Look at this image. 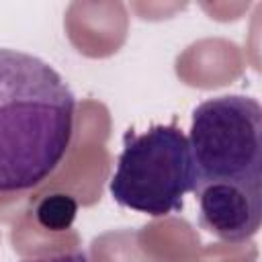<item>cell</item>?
I'll list each match as a JSON object with an SVG mask.
<instances>
[{
  "label": "cell",
  "mask_w": 262,
  "mask_h": 262,
  "mask_svg": "<svg viewBox=\"0 0 262 262\" xmlns=\"http://www.w3.org/2000/svg\"><path fill=\"white\" fill-rule=\"evenodd\" d=\"M76 96L37 55L0 47V194L41 184L66 158Z\"/></svg>",
  "instance_id": "cell-1"
},
{
  "label": "cell",
  "mask_w": 262,
  "mask_h": 262,
  "mask_svg": "<svg viewBox=\"0 0 262 262\" xmlns=\"http://www.w3.org/2000/svg\"><path fill=\"white\" fill-rule=\"evenodd\" d=\"M188 145L194 190L205 184L262 188V106L256 98L225 94L203 100L192 113Z\"/></svg>",
  "instance_id": "cell-2"
},
{
  "label": "cell",
  "mask_w": 262,
  "mask_h": 262,
  "mask_svg": "<svg viewBox=\"0 0 262 262\" xmlns=\"http://www.w3.org/2000/svg\"><path fill=\"white\" fill-rule=\"evenodd\" d=\"M196 172L188 137L174 125H154L145 133L127 131L108 190L127 209L164 217L182 209Z\"/></svg>",
  "instance_id": "cell-3"
},
{
  "label": "cell",
  "mask_w": 262,
  "mask_h": 262,
  "mask_svg": "<svg viewBox=\"0 0 262 262\" xmlns=\"http://www.w3.org/2000/svg\"><path fill=\"white\" fill-rule=\"evenodd\" d=\"M203 229L227 244H244L260 229L262 188L205 184L194 190Z\"/></svg>",
  "instance_id": "cell-4"
},
{
  "label": "cell",
  "mask_w": 262,
  "mask_h": 262,
  "mask_svg": "<svg viewBox=\"0 0 262 262\" xmlns=\"http://www.w3.org/2000/svg\"><path fill=\"white\" fill-rule=\"evenodd\" d=\"M76 201L66 194H53L39 203L37 219L43 227L49 229H66L76 217Z\"/></svg>",
  "instance_id": "cell-5"
},
{
  "label": "cell",
  "mask_w": 262,
  "mask_h": 262,
  "mask_svg": "<svg viewBox=\"0 0 262 262\" xmlns=\"http://www.w3.org/2000/svg\"><path fill=\"white\" fill-rule=\"evenodd\" d=\"M20 262H88L86 254L76 250V252H63V254H51V256H39V258H27Z\"/></svg>",
  "instance_id": "cell-6"
}]
</instances>
